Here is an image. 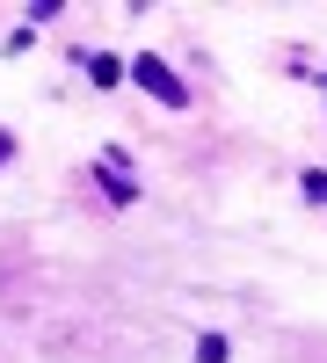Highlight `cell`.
Wrapping results in <instances>:
<instances>
[{
  "instance_id": "cell-4",
  "label": "cell",
  "mask_w": 327,
  "mask_h": 363,
  "mask_svg": "<svg viewBox=\"0 0 327 363\" xmlns=\"http://www.w3.org/2000/svg\"><path fill=\"white\" fill-rule=\"evenodd\" d=\"M196 363H226V342H218V335H204V342H196Z\"/></svg>"
},
{
  "instance_id": "cell-1",
  "label": "cell",
  "mask_w": 327,
  "mask_h": 363,
  "mask_svg": "<svg viewBox=\"0 0 327 363\" xmlns=\"http://www.w3.org/2000/svg\"><path fill=\"white\" fill-rule=\"evenodd\" d=\"M131 80H138L153 102H167V109H182V102H189V87L174 80V73H167V58H153V51H138V58H131Z\"/></svg>"
},
{
  "instance_id": "cell-5",
  "label": "cell",
  "mask_w": 327,
  "mask_h": 363,
  "mask_svg": "<svg viewBox=\"0 0 327 363\" xmlns=\"http://www.w3.org/2000/svg\"><path fill=\"white\" fill-rule=\"evenodd\" d=\"M306 196H313V203H327V174H306Z\"/></svg>"
},
{
  "instance_id": "cell-3",
  "label": "cell",
  "mask_w": 327,
  "mask_h": 363,
  "mask_svg": "<svg viewBox=\"0 0 327 363\" xmlns=\"http://www.w3.org/2000/svg\"><path fill=\"white\" fill-rule=\"evenodd\" d=\"M87 73H95V87H116V80H124V66H116V58H87Z\"/></svg>"
},
{
  "instance_id": "cell-6",
  "label": "cell",
  "mask_w": 327,
  "mask_h": 363,
  "mask_svg": "<svg viewBox=\"0 0 327 363\" xmlns=\"http://www.w3.org/2000/svg\"><path fill=\"white\" fill-rule=\"evenodd\" d=\"M15 160V131H0V167H8Z\"/></svg>"
},
{
  "instance_id": "cell-2",
  "label": "cell",
  "mask_w": 327,
  "mask_h": 363,
  "mask_svg": "<svg viewBox=\"0 0 327 363\" xmlns=\"http://www.w3.org/2000/svg\"><path fill=\"white\" fill-rule=\"evenodd\" d=\"M102 189H109L116 203H131V196H138V189H131V182H124V174H116V160H102Z\"/></svg>"
}]
</instances>
